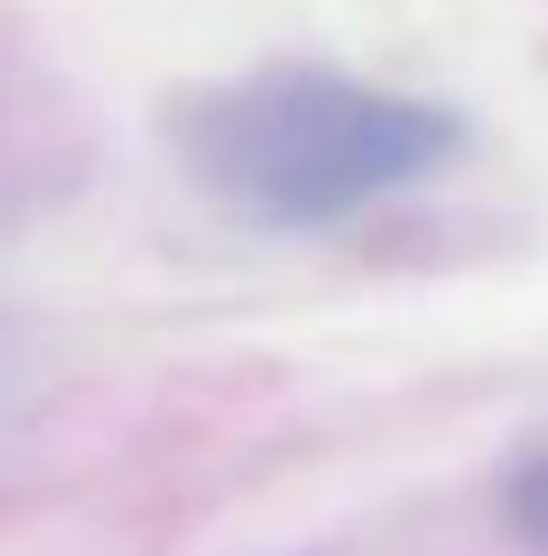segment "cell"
Here are the masks:
<instances>
[{
    "mask_svg": "<svg viewBox=\"0 0 548 556\" xmlns=\"http://www.w3.org/2000/svg\"><path fill=\"white\" fill-rule=\"evenodd\" d=\"M169 138L211 202L251 226L307 235L436 178L468 129L451 105L395 98L323 65H258L186 98Z\"/></svg>",
    "mask_w": 548,
    "mask_h": 556,
    "instance_id": "6da1fadb",
    "label": "cell"
},
{
    "mask_svg": "<svg viewBox=\"0 0 548 556\" xmlns=\"http://www.w3.org/2000/svg\"><path fill=\"white\" fill-rule=\"evenodd\" d=\"M508 525H517V541H533L548 556V452H533L508 476Z\"/></svg>",
    "mask_w": 548,
    "mask_h": 556,
    "instance_id": "7a4b0ae2",
    "label": "cell"
}]
</instances>
